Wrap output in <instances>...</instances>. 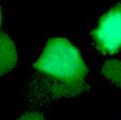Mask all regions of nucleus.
<instances>
[{"label":"nucleus","instance_id":"obj_5","mask_svg":"<svg viewBox=\"0 0 121 120\" xmlns=\"http://www.w3.org/2000/svg\"><path fill=\"white\" fill-rule=\"evenodd\" d=\"M17 120H45L44 117L42 116L40 114L35 112H29L23 114L21 117H19Z\"/></svg>","mask_w":121,"mask_h":120},{"label":"nucleus","instance_id":"obj_2","mask_svg":"<svg viewBox=\"0 0 121 120\" xmlns=\"http://www.w3.org/2000/svg\"><path fill=\"white\" fill-rule=\"evenodd\" d=\"M91 35L102 53L112 54L121 50V5L112 8L101 17Z\"/></svg>","mask_w":121,"mask_h":120},{"label":"nucleus","instance_id":"obj_3","mask_svg":"<svg viewBox=\"0 0 121 120\" xmlns=\"http://www.w3.org/2000/svg\"><path fill=\"white\" fill-rule=\"evenodd\" d=\"M17 62V52L15 45L10 36L1 34V53H0V63H1V74L11 71Z\"/></svg>","mask_w":121,"mask_h":120},{"label":"nucleus","instance_id":"obj_4","mask_svg":"<svg viewBox=\"0 0 121 120\" xmlns=\"http://www.w3.org/2000/svg\"><path fill=\"white\" fill-rule=\"evenodd\" d=\"M102 74L111 83L121 87V61L108 60L105 62L102 68Z\"/></svg>","mask_w":121,"mask_h":120},{"label":"nucleus","instance_id":"obj_1","mask_svg":"<svg viewBox=\"0 0 121 120\" xmlns=\"http://www.w3.org/2000/svg\"><path fill=\"white\" fill-rule=\"evenodd\" d=\"M33 67L47 83V91L53 98L71 97L87 88V67L79 50L67 39L49 40Z\"/></svg>","mask_w":121,"mask_h":120}]
</instances>
